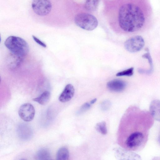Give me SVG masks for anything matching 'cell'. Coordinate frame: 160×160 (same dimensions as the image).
Wrapping results in <instances>:
<instances>
[{
    "mask_svg": "<svg viewBox=\"0 0 160 160\" xmlns=\"http://www.w3.org/2000/svg\"><path fill=\"white\" fill-rule=\"evenodd\" d=\"M152 18V8L147 0L127 2L120 7L118 11L119 25L128 33H139L148 29Z\"/></svg>",
    "mask_w": 160,
    "mask_h": 160,
    "instance_id": "1",
    "label": "cell"
},
{
    "mask_svg": "<svg viewBox=\"0 0 160 160\" xmlns=\"http://www.w3.org/2000/svg\"><path fill=\"white\" fill-rule=\"evenodd\" d=\"M132 130L125 142L126 147L130 150L143 149L148 140L149 132L153 123V119L149 112L134 108Z\"/></svg>",
    "mask_w": 160,
    "mask_h": 160,
    "instance_id": "2",
    "label": "cell"
},
{
    "mask_svg": "<svg viewBox=\"0 0 160 160\" xmlns=\"http://www.w3.org/2000/svg\"><path fill=\"white\" fill-rule=\"evenodd\" d=\"M6 47L10 53L23 58L29 51V46L27 42L21 38L14 36L8 37L4 42Z\"/></svg>",
    "mask_w": 160,
    "mask_h": 160,
    "instance_id": "3",
    "label": "cell"
},
{
    "mask_svg": "<svg viewBox=\"0 0 160 160\" xmlns=\"http://www.w3.org/2000/svg\"><path fill=\"white\" fill-rule=\"evenodd\" d=\"M74 22L78 27L88 31L94 29L98 24V20L94 16L85 13L77 14L75 17Z\"/></svg>",
    "mask_w": 160,
    "mask_h": 160,
    "instance_id": "4",
    "label": "cell"
},
{
    "mask_svg": "<svg viewBox=\"0 0 160 160\" xmlns=\"http://www.w3.org/2000/svg\"><path fill=\"white\" fill-rule=\"evenodd\" d=\"M31 6L34 12L39 16L48 14L52 8V4L48 0H33L32 2Z\"/></svg>",
    "mask_w": 160,
    "mask_h": 160,
    "instance_id": "5",
    "label": "cell"
},
{
    "mask_svg": "<svg viewBox=\"0 0 160 160\" xmlns=\"http://www.w3.org/2000/svg\"><path fill=\"white\" fill-rule=\"evenodd\" d=\"M145 42L142 37L139 35L133 36L127 40L124 46L125 49L130 52H135L141 50L144 47Z\"/></svg>",
    "mask_w": 160,
    "mask_h": 160,
    "instance_id": "6",
    "label": "cell"
},
{
    "mask_svg": "<svg viewBox=\"0 0 160 160\" xmlns=\"http://www.w3.org/2000/svg\"><path fill=\"white\" fill-rule=\"evenodd\" d=\"M113 151L115 156L118 160H142L139 154L129 150L118 148H115Z\"/></svg>",
    "mask_w": 160,
    "mask_h": 160,
    "instance_id": "7",
    "label": "cell"
},
{
    "mask_svg": "<svg viewBox=\"0 0 160 160\" xmlns=\"http://www.w3.org/2000/svg\"><path fill=\"white\" fill-rule=\"evenodd\" d=\"M35 110L33 106L30 103H25L22 104L18 110L20 118L25 122H30L33 119Z\"/></svg>",
    "mask_w": 160,
    "mask_h": 160,
    "instance_id": "8",
    "label": "cell"
},
{
    "mask_svg": "<svg viewBox=\"0 0 160 160\" xmlns=\"http://www.w3.org/2000/svg\"><path fill=\"white\" fill-rule=\"evenodd\" d=\"M74 93V88L71 84H67L65 87L58 98L62 102H65L70 101L73 97Z\"/></svg>",
    "mask_w": 160,
    "mask_h": 160,
    "instance_id": "9",
    "label": "cell"
},
{
    "mask_svg": "<svg viewBox=\"0 0 160 160\" xmlns=\"http://www.w3.org/2000/svg\"><path fill=\"white\" fill-rule=\"evenodd\" d=\"M126 86L125 82L122 80L115 79L108 82L107 87L110 91L114 92H120L125 88Z\"/></svg>",
    "mask_w": 160,
    "mask_h": 160,
    "instance_id": "10",
    "label": "cell"
},
{
    "mask_svg": "<svg viewBox=\"0 0 160 160\" xmlns=\"http://www.w3.org/2000/svg\"><path fill=\"white\" fill-rule=\"evenodd\" d=\"M149 112L153 119L160 122V100L155 99L151 102Z\"/></svg>",
    "mask_w": 160,
    "mask_h": 160,
    "instance_id": "11",
    "label": "cell"
},
{
    "mask_svg": "<svg viewBox=\"0 0 160 160\" xmlns=\"http://www.w3.org/2000/svg\"><path fill=\"white\" fill-rule=\"evenodd\" d=\"M18 132L19 137L24 140L29 139L32 135L31 128L28 126L24 124L21 125L19 127Z\"/></svg>",
    "mask_w": 160,
    "mask_h": 160,
    "instance_id": "12",
    "label": "cell"
},
{
    "mask_svg": "<svg viewBox=\"0 0 160 160\" xmlns=\"http://www.w3.org/2000/svg\"><path fill=\"white\" fill-rule=\"evenodd\" d=\"M10 54V60L9 62L8 66L11 69H14L19 67L23 62L24 58L11 53Z\"/></svg>",
    "mask_w": 160,
    "mask_h": 160,
    "instance_id": "13",
    "label": "cell"
},
{
    "mask_svg": "<svg viewBox=\"0 0 160 160\" xmlns=\"http://www.w3.org/2000/svg\"><path fill=\"white\" fill-rule=\"evenodd\" d=\"M50 97V92L48 91H46L38 97L33 98L32 100L41 105H45L49 102Z\"/></svg>",
    "mask_w": 160,
    "mask_h": 160,
    "instance_id": "14",
    "label": "cell"
},
{
    "mask_svg": "<svg viewBox=\"0 0 160 160\" xmlns=\"http://www.w3.org/2000/svg\"><path fill=\"white\" fill-rule=\"evenodd\" d=\"M147 52L143 54L142 57V58L148 59L150 65V68L148 70H145L142 68L138 69V72L141 73L149 74L151 73L153 70V65L152 59L149 53L148 49L146 48Z\"/></svg>",
    "mask_w": 160,
    "mask_h": 160,
    "instance_id": "15",
    "label": "cell"
},
{
    "mask_svg": "<svg viewBox=\"0 0 160 160\" xmlns=\"http://www.w3.org/2000/svg\"><path fill=\"white\" fill-rule=\"evenodd\" d=\"M69 152L68 148L64 146L60 148L56 155V160H69Z\"/></svg>",
    "mask_w": 160,
    "mask_h": 160,
    "instance_id": "16",
    "label": "cell"
},
{
    "mask_svg": "<svg viewBox=\"0 0 160 160\" xmlns=\"http://www.w3.org/2000/svg\"><path fill=\"white\" fill-rule=\"evenodd\" d=\"M50 154L49 150L42 148L38 151L35 155L36 160H50Z\"/></svg>",
    "mask_w": 160,
    "mask_h": 160,
    "instance_id": "17",
    "label": "cell"
},
{
    "mask_svg": "<svg viewBox=\"0 0 160 160\" xmlns=\"http://www.w3.org/2000/svg\"><path fill=\"white\" fill-rule=\"evenodd\" d=\"M99 2L98 0L86 1L84 4V7L88 11H95L98 8Z\"/></svg>",
    "mask_w": 160,
    "mask_h": 160,
    "instance_id": "18",
    "label": "cell"
},
{
    "mask_svg": "<svg viewBox=\"0 0 160 160\" xmlns=\"http://www.w3.org/2000/svg\"><path fill=\"white\" fill-rule=\"evenodd\" d=\"M95 128L98 132L103 135H105L107 133L106 123L104 121L97 123L95 126Z\"/></svg>",
    "mask_w": 160,
    "mask_h": 160,
    "instance_id": "19",
    "label": "cell"
},
{
    "mask_svg": "<svg viewBox=\"0 0 160 160\" xmlns=\"http://www.w3.org/2000/svg\"><path fill=\"white\" fill-rule=\"evenodd\" d=\"M133 68L131 67L126 70L118 72L116 74V76H131L133 74Z\"/></svg>",
    "mask_w": 160,
    "mask_h": 160,
    "instance_id": "20",
    "label": "cell"
},
{
    "mask_svg": "<svg viewBox=\"0 0 160 160\" xmlns=\"http://www.w3.org/2000/svg\"><path fill=\"white\" fill-rule=\"evenodd\" d=\"M111 106V102L110 101L106 100L102 102L101 104L100 107L103 111H107L108 110Z\"/></svg>",
    "mask_w": 160,
    "mask_h": 160,
    "instance_id": "21",
    "label": "cell"
},
{
    "mask_svg": "<svg viewBox=\"0 0 160 160\" xmlns=\"http://www.w3.org/2000/svg\"><path fill=\"white\" fill-rule=\"evenodd\" d=\"M91 107L90 104L86 102L83 104L80 107L79 110L78 112V113L80 114L82 113Z\"/></svg>",
    "mask_w": 160,
    "mask_h": 160,
    "instance_id": "22",
    "label": "cell"
},
{
    "mask_svg": "<svg viewBox=\"0 0 160 160\" xmlns=\"http://www.w3.org/2000/svg\"><path fill=\"white\" fill-rule=\"evenodd\" d=\"M32 37L34 40L39 45L44 48L47 47L46 44L45 43L41 41L37 37L34 35L32 36Z\"/></svg>",
    "mask_w": 160,
    "mask_h": 160,
    "instance_id": "23",
    "label": "cell"
},
{
    "mask_svg": "<svg viewBox=\"0 0 160 160\" xmlns=\"http://www.w3.org/2000/svg\"><path fill=\"white\" fill-rule=\"evenodd\" d=\"M97 101L96 98H94L91 100L90 102V104H92L94 103Z\"/></svg>",
    "mask_w": 160,
    "mask_h": 160,
    "instance_id": "24",
    "label": "cell"
},
{
    "mask_svg": "<svg viewBox=\"0 0 160 160\" xmlns=\"http://www.w3.org/2000/svg\"><path fill=\"white\" fill-rule=\"evenodd\" d=\"M158 140L159 142L160 143V133H159V135Z\"/></svg>",
    "mask_w": 160,
    "mask_h": 160,
    "instance_id": "25",
    "label": "cell"
},
{
    "mask_svg": "<svg viewBox=\"0 0 160 160\" xmlns=\"http://www.w3.org/2000/svg\"><path fill=\"white\" fill-rule=\"evenodd\" d=\"M20 160H26L25 159H20Z\"/></svg>",
    "mask_w": 160,
    "mask_h": 160,
    "instance_id": "26",
    "label": "cell"
},
{
    "mask_svg": "<svg viewBox=\"0 0 160 160\" xmlns=\"http://www.w3.org/2000/svg\"></svg>",
    "mask_w": 160,
    "mask_h": 160,
    "instance_id": "27",
    "label": "cell"
}]
</instances>
